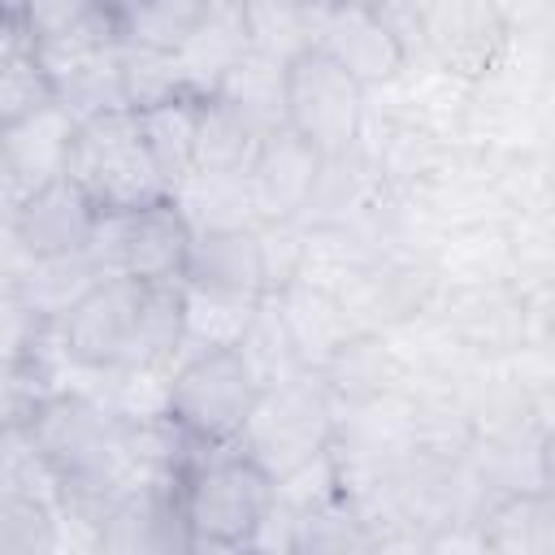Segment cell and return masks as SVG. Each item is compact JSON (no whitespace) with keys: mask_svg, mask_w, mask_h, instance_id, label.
Wrapping results in <instances>:
<instances>
[{"mask_svg":"<svg viewBox=\"0 0 555 555\" xmlns=\"http://www.w3.org/2000/svg\"><path fill=\"white\" fill-rule=\"evenodd\" d=\"M278 477L243 442L195 451L178 473V507L195 551L260 546L278 512Z\"/></svg>","mask_w":555,"mask_h":555,"instance_id":"cell-3","label":"cell"},{"mask_svg":"<svg viewBox=\"0 0 555 555\" xmlns=\"http://www.w3.org/2000/svg\"><path fill=\"white\" fill-rule=\"evenodd\" d=\"M286 126L299 130L308 143H317L330 160L351 156L364 130L369 113V87L330 52L308 48L295 61H286Z\"/></svg>","mask_w":555,"mask_h":555,"instance_id":"cell-7","label":"cell"},{"mask_svg":"<svg viewBox=\"0 0 555 555\" xmlns=\"http://www.w3.org/2000/svg\"><path fill=\"white\" fill-rule=\"evenodd\" d=\"M481 546L490 551H520V555H555V494L512 490L481 516Z\"/></svg>","mask_w":555,"mask_h":555,"instance_id":"cell-21","label":"cell"},{"mask_svg":"<svg viewBox=\"0 0 555 555\" xmlns=\"http://www.w3.org/2000/svg\"><path fill=\"white\" fill-rule=\"evenodd\" d=\"M126 48L182 56L186 43L212 22L221 0H104Z\"/></svg>","mask_w":555,"mask_h":555,"instance_id":"cell-16","label":"cell"},{"mask_svg":"<svg viewBox=\"0 0 555 555\" xmlns=\"http://www.w3.org/2000/svg\"><path fill=\"white\" fill-rule=\"evenodd\" d=\"M56 347L87 373L143 377L186 347V286L104 273L56 321Z\"/></svg>","mask_w":555,"mask_h":555,"instance_id":"cell-2","label":"cell"},{"mask_svg":"<svg viewBox=\"0 0 555 555\" xmlns=\"http://www.w3.org/2000/svg\"><path fill=\"white\" fill-rule=\"evenodd\" d=\"M538 481L555 494V429L542 438V451H538Z\"/></svg>","mask_w":555,"mask_h":555,"instance_id":"cell-25","label":"cell"},{"mask_svg":"<svg viewBox=\"0 0 555 555\" xmlns=\"http://www.w3.org/2000/svg\"><path fill=\"white\" fill-rule=\"evenodd\" d=\"M273 304H278V312L286 321V334H291V343H295V351H299L308 373L356 330V321L347 317L343 299L330 295L325 286H312L308 278H295L291 286H282L273 295Z\"/></svg>","mask_w":555,"mask_h":555,"instance_id":"cell-19","label":"cell"},{"mask_svg":"<svg viewBox=\"0 0 555 555\" xmlns=\"http://www.w3.org/2000/svg\"><path fill=\"white\" fill-rule=\"evenodd\" d=\"M264 390V377L238 343H199L173 364L160 412L182 429L191 447L212 451L243 438Z\"/></svg>","mask_w":555,"mask_h":555,"instance_id":"cell-4","label":"cell"},{"mask_svg":"<svg viewBox=\"0 0 555 555\" xmlns=\"http://www.w3.org/2000/svg\"><path fill=\"white\" fill-rule=\"evenodd\" d=\"M421 39L455 74H481L503 43V17L494 0H429L421 9Z\"/></svg>","mask_w":555,"mask_h":555,"instance_id":"cell-15","label":"cell"},{"mask_svg":"<svg viewBox=\"0 0 555 555\" xmlns=\"http://www.w3.org/2000/svg\"><path fill=\"white\" fill-rule=\"evenodd\" d=\"M178 204L195 221V230H217V225H251V191H247V169H195L178 191Z\"/></svg>","mask_w":555,"mask_h":555,"instance_id":"cell-22","label":"cell"},{"mask_svg":"<svg viewBox=\"0 0 555 555\" xmlns=\"http://www.w3.org/2000/svg\"><path fill=\"white\" fill-rule=\"evenodd\" d=\"M243 43L269 61H295L321 39V0H230Z\"/></svg>","mask_w":555,"mask_h":555,"instance_id":"cell-18","label":"cell"},{"mask_svg":"<svg viewBox=\"0 0 555 555\" xmlns=\"http://www.w3.org/2000/svg\"><path fill=\"white\" fill-rule=\"evenodd\" d=\"M321 48H330L369 91L408 65V30L382 0H321Z\"/></svg>","mask_w":555,"mask_h":555,"instance_id":"cell-10","label":"cell"},{"mask_svg":"<svg viewBox=\"0 0 555 555\" xmlns=\"http://www.w3.org/2000/svg\"><path fill=\"white\" fill-rule=\"evenodd\" d=\"M551 325H555V308H551Z\"/></svg>","mask_w":555,"mask_h":555,"instance_id":"cell-26","label":"cell"},{"mask_svg":"<svg viewBox=\"0 0 555 555\" xmlns=\"http://www.w3.org/2000/svg\"><path fill=\"white\" fill-rule=\"evenodd\" d=\"M182 286L204 291V295H221V299L264 304L273 295V278H269V251H264L260 221L195 230V247H191V264H186Z\"/></svg>","mask_w":555,"mask_h":555,"instance_id":"cell-12","label":"cell"},{"mask_svg":"<svg viewBox=\"0 0 555 555\" xmlns=\"http://www.w3.org/2000/svg\"><path fill=\"white\" fill-rule=\"evenodd\" d=\"M330 156L308 143L299 130L278 126L269 130L251 160H247V191L260 225H282V221H304L317 204V191L325 182Z\"/></svg>","mask_w":555,"mask_h":555,"instance_id":"cell-9","label":"cell"},{"mask_svg":"<svg viewBox=\"0 0 555 555\" xmlns=\"http://www.w3.org/2000/svg\"><path fill=\"white\" fill-rule=\"evenodd\" d=\"M65 178L95 204L100 217H117L156 195H169L134 108H104V113L78 117Z\"/></svg>","mask_w":555,"mask_h":555,"instance_id":"cell-5","label":"cell"},{"mask_svg":"<svg viewBox=\"0 0 555 555\" xmlns=\"http://www.w3.org/2000/svg\"><path fill=\"white\" fill-rule=\"evenodd\" d=\"M56 551V512L43 494L4 477L0 499V555H48Z\"/></svg>","mask_w":555,"mask_h":555,"instance_id":"cell-23","label":"cell"},{"mask_svg":"<svg viewBox=\"0 0 555 555\" xmlns=\"http://www.w3.org/2000/svg\"><path fill=\"white\" fill-rule=\"evenodd\" d=\"M334 399L317 382V373L291 377L282 386H269L256 416L243 429V447L282 481H295L312 473L334 451Z\"/></svg>","mask_w":555,"mask_h":555,"instance_id":"cell-6","label":"cell"},{"mask_svg":"<svg viewBox=\"0 0 555 555\" xmlns=\"http://www.w3.org/2000/svg\"><path fill=\"white\" fill-rule=\"evenodd\" d=\"M208 95L204 87L195 82H182L147 104L134 108L139 117V130L147 139V152L165 178L169 191H178L191 173H195V156H199V121H204V108H208Z\"/></svg>","mask_w":555,"mask_h":555,"instance_id":"cell-14","label":"cell"},{"mask_svg":"<svg viewBox=\"0 0 555 555\" xmlns=\"http://www.w3.org/2000/svg\"><path fill=\"white\" fill-rule=\"evenodd\" d=\"M52 104H61L52 74L43 65L35 39L26 35L22 17L9 9L4 13V52H0V126L26 121Z\"/></svg>","mask_w":555,"mask_h":555,"instance_id":"cell-20","label":"cell"},{"mask_svg":"<svg viewBox=\"0 0 555 555\" xmlns=\"http://www.w3.org/2000/svg\"><path fill=\"white\" fill-rule=\"evenodd\" d=\"M195 247V221L178 195H156L130 212L104 217L95 234V256L108 273H126L152 286H182Z\"/></svg>","mask_w":555,"mask_h":555,"instance_id":"cell-8","label":"cell"},{"mask_svg":"<svg viewBox=\"0 0 555 555\" xmlns=\"http://www.w3.org/2000/svg\"><path fill=\"white\" fill-rule=\"evenodd\" d=\"M74 130H78V117L65 104H52L26 121L0 126V173H4L9 208L65 173Z\"/></svg>","mask_w":555,"mask_h":555,"instance_id":"cell-13","label":"cell"},{"mask_svg":"<svg viewBox=\"0 0 555 555\" xmlns=\"http://www.w3.org/2000/svg\"><path fill=\"white\" fill-rule=\"evenodd\" d=\"M260 139L264 134L243 113H234L225 100L208 95V108H204V121H199V156H195V169H234V173H243Z\"/></svg>","mask_w":555,"mask_h":555,"instance_id":"cell-24","label":"cell"},{"mask_svg":"<svg viewBox=\"0 0 555 555\" xmlns=\"http://www.w3.org/2000/svg\"><path fill=\"white\" fill-rule=\"evenodd\" d=\"M312 373L330 390L334 403L369 408V403H377L395 386L399 360H395L390 343L382 338V330H351Z\"/></svg>","mask_w":555,"mask_h":555,"instance_id":"cell-17","label":"cell"},{"mask_svg":"<svg viewBox=\"0 0 555 555\" xmlns=\"http://www.w3.org/2000/svg\"><path fill=\"white\" fill-rule=\"evenodd\" d=\"M9 429L39 460L56 507L100 533L113 503L134 486L126 416L100 408L78 390H52Z\"/></svg>","mask_w":555,"mask_h":555,"instance_id":"cell-1","label":"cell"},{"mask_svg":"<svg viewBox=\"0 0 555 555\" xmlns=\"http://www.w3.org/2000/svg\"><path fill=\"white\" fill-rule=\"evenodd\" d=\"M100 221L104 217L95 212V204L65 173L9 208V234H13V243L26 260L91 251L95 234H100Z\"/></svg>","mask_w":555,"mask_h":555,"instance_id":"cell-11","label":"cell"}]
</instances>
